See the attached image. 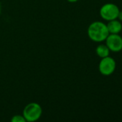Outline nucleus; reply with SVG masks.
Wrapping results in <instances>:
<instances>
[{
    "mask_svg": "<svg viewBox=\"0 0 122 122\" xmlns=\"http://www.w3.org/2000/svg\"><path fill=\"white\" fill-rule=\"evenodd\" d=\"M106 26L109 34H119L122 31V21L117 19L108 21Z\"/></svg>",
    "mask_w": 122,
    "mask_h": 122,
    "instance_id": "6",
    "label": "nucleus"
},
{
    "mask_svg": "<svg viewBox=\"0 0 122 122\" xmlns=\"http://www.w3.org/2000/svg\"><path fill=\"white\" fill-rule=\"evenodd\" d=\"M117 19H119L120 21H122V11H120L117 17Z\"/></svg>",
    "mask_w": 122,
    "mask_h": 122,
    "instance_id": "9",
    "label": "nucleus"
},
{
    "mask_svg": "<svg viewBox=\"0 0 122 122\" xmlns=\"http://www.w3.org/2000/svg\"><path fill=\"white\" fill-rule=\"evenodd\" d=\"M87 34L91 40L99 43L105 41L109 33L105 23L100 21H96L88 26Z\"/></svg>",
    "mask_w": 122,
    "mask_h": 122,
    "instance_id": "1",
    "label": "nucleus"
},
{
    "mask_svg": "<svg viewBox=\"0 0 122 122\" xmlns=\"http://www.w3.org/2000/svg\"><path fill=\"white\" fill-rule=\"evenodd\" d=\"M68 2H70V3H76V2H77L78 0H67Z\"/></svg>",
    "mask_w": 122,
    "mask_h": 122,
    "instance_id": "10",
    "label": "nucleus"
},
{
    "mask_svg": "<svg viewBox=\"0 0 122 122\" xmlns=\"http://www.w3.org/2000/svg\"><path fill=\"white\" fill-rule=\"evenodd\" d=\"M12 122H26L25 119L22 115H14L11 119Z\"/></svg>",
    "mask_w": 122,
    "mask_h": 122,
    "instance_id": "8",
    "label": "nucleus"
},
{
    "mask_svg": "<svg viewBox=\"0 0 122 122\" xmlns=\"http://www.w3.org/2000/svg\"><path fill=\"white\" fill-rule=\"evenodd\" d=\"M110 50L106 44H101L96 48V54L101 59L109 56L110 55Z\"/></svg>",
    "mask_w": 122,
    "mask_h": 122,
    "instance_id": "7",
    "label": "nucleus"
},
{
    "mask_svg": "<svg viewBox=\"0 0 122 122\" xmlns=\"http://www.w3.org/2000/svg\"><path fill=\"white\" fill-rule=\"evenodd\" d=\"M116 62L115 59L110 56L102 58L99 64V71L104 76H110L115 71Z\"/></svg>",
    "mask_w": 122,
    "mask_h": 122,
    "instance_id": "4",
    "label": "nucleus"
},
{
    "mask_svg": "<svg viewBox=\"0 0 122 122\" xmlns=\"http://www.w3.org/2000/svg\"><path fill=\"white\" fill-rule=\"evenodd\" d=\"M105 42L111 51L119 52L122 50V37L119 34H109Z\"/></svg>",
    "mask_w": 122,
    "mask_h": 122,
    "instance_id": "5",
    "label": "nucleus"
},
{
    "mask_svg": "<svg viewBox=\"0 0 122 122\" xmlns=\"http://www.w3.org/2000/svg\"><path fill=\"white\" fill-rule=\"evenodd\" d=\"M42 114L41 106L36 102H31L25 106L22 112V116L26 122H37L40 119Z\"/></svg>",
    "mask_w": 122,
    "mask_h": 122,
    "instance_id": "2",
    "label": "nucleus"
},
{
    "mask_svg": "<svg viewBox=\"0 0 122 122\" xmlns=\"http://www.w3.org/2000/svg\"><path fill=\"white\" fill-rule=\"evenodd\" d=\"M120 9L119 6L113 3H106L104 4L99 11L101 17L107 21L116 19Z\"/></svg>",
    "mask_w": 122,
    "mask_h": 122,
    "instance_id": "3",
    "label": "nucleus"
}]
</instances>
